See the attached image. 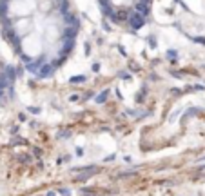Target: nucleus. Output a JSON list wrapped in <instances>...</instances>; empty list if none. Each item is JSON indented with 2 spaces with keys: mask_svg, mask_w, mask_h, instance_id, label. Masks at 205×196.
<instances>
[{
  "mask_svg": "<svg viewBox=\"0 0 205 196\" xmlns=\"http://www.w3.org/2000/svg\"><path fill=\"white\" fill-rule=\"evenodd\" d=\"M4 18L33 17L4 26L29 71L47 76L71 51L76 36V18L69 0H0Z\"/></svg>",
  "mask_w": 205,
  "mask_h": 196,
  "instance_id": "1",
  "label": "nucleus"
},
{
  "mask_svg": "<svg viewBox=\"0 0 205 196\" xmlns=\"http://www.w3.org/2000/svg\"><path fill=\"white\" fill-rule=\"evenodd\" d=\"M109 2H111V0H100V4H102V7H103V9H105V7L109 6ZM134 4H136L138 13L142 15L143 18H147L149 7H151V0H134Z\"/></svg>",
  "mask_w": 205,
  "mask_h": 196,
  "instance_id": "2",
  "label": "nucleus"
}]
</instances>
